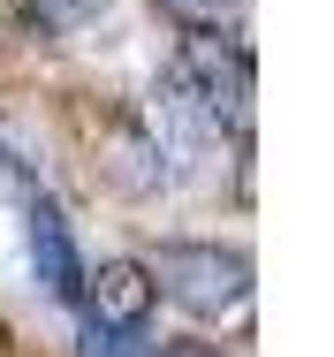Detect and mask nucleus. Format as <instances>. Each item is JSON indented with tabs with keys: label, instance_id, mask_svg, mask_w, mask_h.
<instances>
[{
	"label": "nucleus",
	"instance_id": "obj_1",
	"mask_svg": "<svg viewBox=\"0 0 334 357\" xmlns=\"http://www.w3.org/2000/svg\"><path fill=\"white\" fill-rule=\"evenodd\" d=\"M167 84L198 107L213 130L228 137H251V99H259V69H251V46L228 38V31H183Z\"/></svg>",
	"mask_w": 334,
	"mask_h": 357
},
{
	"label": "nucleus",
	"instance_id": "obj_2",
	"mask_svg": "<svg viewBox=\"0 0 334 357\" xmlns=\"http://www.w3.org/2000/svg\"><path fill=\"white\" fill-rule=\"evenodd\" d=\"M144 274L190 319H243L251 312V251L243 243H160L144 259Z\"/></svg>",
	"mask_w": 334,
	"mask_h": 357
},
{
	"label": "nucleus",
	"instance_id": "obj_3",
	"mask_svg": "<svg viewBox=\"0 0 334 357\" xmlns=\"http://www.w3.org/2000/svg\"><path fill=\"white\" fill-rule=\"evenodd\" d=\"M23 243H31V274L38 289L54 296V304H84V251H76V236H68V220L54 198H31V213H23Z\"/></svg>",
	"mask_w": 334,
	"mask_h": 357
},
{
	"label": "nucleus",
	"instance_id": "obj_4",
	"mask_svg": "<svg viewBox=\"0 0 334 357\" xmlns=\"http://www.w3.org/2000/svg\"><path fill=\"white\" fill-rule=\"evenodd\" d=\"M152 304H160V289L144 274V259H107L99 274H84V312L107 335H144L152 327Z\"/></svg>",
	"mask_w": 334,
	"mask_h": 357
},
{
	"label": "nucleus",
	"instance_id": "obj_5",
	"mask_svg": "<svg viewBox=\"0 0 334 357\" xmlns=\"http://www.w3.org/2000/svg\"><path fill=\"white\" fill-rule=\"evenodd\" d=\"M114 0H23V23L38 31V38H68V31H84L91 15H107Z\"/></svg>",
	"mask_w": 334,
	"mask_h": 357
},
{
	"label": "nucleus",
	"instance_id": "obj_6",
	"mask_svg": "<svg viewBox=\"0 0 334 357\" xmlns=\"http://www.w3.org/2000/svg\"><path fill=\"white\" fill-rule=\"evenodd\" d=\"M160 8H167L183 31H220V23H236L251 0H160Z\"/></svg>",
	"mask_w": 334,
	"mask_h": 357
},
{
	"label": "nucleus",
	"instance_id": "obj_7",
	"mask_svg": "<svg viewBox=\"0 0 334 357\" xmlns=\"http://www.w3.org/2000/svg\"><path fill=\"white\" fill-rule=\"evenodd\" d=\"M152 357H220V350H205V342H175V350H152Z\"/></svg>",
	"mask_w": 334,
	"mask_h": 357
}]
</instances>
